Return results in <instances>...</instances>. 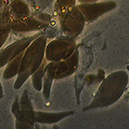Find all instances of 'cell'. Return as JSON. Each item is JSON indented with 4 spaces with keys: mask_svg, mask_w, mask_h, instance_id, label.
Returning a JSON list of instances; mask_svg holds the SVG:
<instances>
[{
    "mask_svg": "<svg viewBox=\"0 0 129 129\" xmlns=\"http://www.w3.org/2000/svg\"><path fill=\"white\" fill-rule=\"evenodd\" d=\"M49 24L41 21L35 17L30 16L28 19L23 20L14 17L5 6L0 10V26L8 28L11 32H32L40 31L48 27Z\"/></svg>",
    "mask_w": 129,
    "mask_h": 129,
    "instance_id": "3",
    "label": "cell"
},
{
    "mask_svg": "<svg viewBox=\"0 0 129 129\" xmlns=\"http://www.w3.org/2000/svg\"><path fill=\"white\" fill-rule=\"evenodd\" d=\"M40 35V33H38L34 35L29 36V37L19 40L7 46L4 50H3L0 52V68L6 66L9 60H11L13 58H14L22 51H24L28 46L31 44L32 41Z\"/></svg>",
    "mask_w": 129,
    "mask_h": 129,
    "instance_id": "6",
    "label": "cell"
},
{
    "mask_svg": "<svg viewBox=\"0 0 129 129\" xmlns=\"http://www.w3.org/2000/svg\"><path fill=\"white\" fill-rule=\"evenodd\" d=\"M48 61L45 60V58L44 59L42 64H40V67L34 72V73L30 76L31 77V81L33 87L35 88L37 91H41L43 87V78L44 75H45V66L47 64Z\"/></svg>",
    "mask_w": 129,
    "mask_h": 129,
    "instance_id": "10",
    "label": "cell"
},
{
    "mask_svg": "<svg viewBox=\"0 0 129 129\" xmlns=\"http://www.w3.org/2000/svg\"><path fill=\"white\" fill-rule=\"evenodd\" d=\"M24 52V51H22L21 53H19L14 58H13L11 60H9L5 66L6 68H5L4 73H3V78L4 80H10L17 76L20 68V64H21Z\"/></svg>",
    "mask_w": 129,
    "mask_h": 129,
    "instance_id": "9",
    "label": "cell"
},
{
    "mask_svg": "<svg viewBox=\"0 0 129 129\" xmlns=\"http://www.w3.org/2000/svg\"><path fill=\"white\" fill-rule=\"evenodd\" d=\"M71 112H46L35 111V123H42V124H52L64 119V117L70 115Z\"/></svg>",
    "mask_w": 129,
    "mask_h": 129,
    "instance_id": "8",
    "label": "cell"
},
{
    "mask_svg": "<svg viewBox=\"0 0 129 129\" xmlns=\"http://www.w3.org/2000/svg\"><path fill=\"white\" fill-rule=\"evenodd\" d=\"M75 42L69 37H60L46 44L45 58L48 62L68 58L73 53Z\"/></svg>",
    "mask_w": 129,
    "mask_h": 129,
    "instance_id": "4",
    "label": "cell"
},
{
    "mask_svg": "<svg viewBox=\"0 0 129 129\" xmlns=\"http://www.w3.org/2000/svg\"><path fill=\"white\" fill-rule=\"evenodd\" d=\"M3 97H4V89H3L1 81H0V98H3Z\"/></svg>",
    "mask_w": 129,
    "mask_h": 129,
    "instance_id": "15",
    "label": "cell"
},
{
    "mask_svg": "<svg viewBox=\"0 0 129 129\" xmlns=\"http://www.w3.org/2000/svg\"><path fill=\"white\" fill-rule=\"evenodd\" d=\"M6 7L10 14L17 19L25 20L30 17L29 6L24 0H12Z\"/></svg>",
    "mask_w": 129,
    "mask_h": 129,
    "instance_id": "7",
    "label": "cell"
},
{
    "mask_svg": "<svg viewBox=\"0 0 129 129\" xmlns=\"http://www.w3.org/2000/svg\"><path fill=\"white\" fill-rule=\"evenodd\" d=\"M82 3H91L92 1H95V0H80Z\"/></svg>",
    "mask_w": 129,
    "mask_h": 129,
    "instance_id": "16",
    "label": "cell"
},
{
    "mask_svg": "<svg viewBox=\"0 0 129 129\" xmlns=\"http://www.w3.org/2000/svg\"><path fill=\"white\" fill-rule=\"evenodd\" d=\"M75 4V0H56L55 4V11L58 15H62Z\"/></svg>",
    "mask_w": 129,
    "mask_h": 129,
    "instance_id": "11",
    "label": "cell"
},
{
    "mask_svg": "<svg viewBox=\"0 0 129 129\" xmlns=\"http://www.w3.org/2000/svg\"><path fill=\"white\" fill-rule=\"evenodd\" d=\"M46 40V35L45 34H40L24 50L19 73L14 82V88L15 90L21 88L30 76L42 64L45 59V46L47 44Z\"/></svg>",
    "mask_w": 129,
    "mask_h": 129,
    "instance_id": "1",
    "label": "cell"
},
{
    "mask_svg": "<svg viewBox=\"0 0 129 129\" xmlns=\"http://www.w3.org/2000/svg\"><path fill=\"white\" fill-rule=\"evenodd\" d=\"M19 109L26 110V109H34L32 102L30 101V98L29 94H28L27 90L23 92L22 96H20V99H19Z\"/></svg>",
    "mask_w": 129,
    "mask_h": 129,
    "instance_id": "12",
    "label": "cell"
},
{
    "mask_svg": "<svg viewBox=\"0 0 129 129\" xmlns=\"http://www.w3.org/2000/svg\"><path fill=\"white\" fill-rule=\"evenodd\" d=\"M10 33H11V30L9 29L8 28L0 26V50L4 45L8 39H9Z\"/></svg>",
    "mask_w": 129,
    "mask_h": 129,
    "instance_id": "13",
    "label": "cell"
},
{
    "mask_svg": "<svg viewBox=\"0 0 129 129\" xmlns=\"http://www.w3.org/2000/svg\"><path fill=\"white\" fill-rule=\"evenodd\" d=\"M83 15L77 8H71L61 15L60 27L62 31L67 35H75L83 29Z\"/></svg>",
    "mask_w": 129,
    "mask_h": 129,
    "instance_id": "5",
    "label": "cell"
},
{
    "mask_svg": "<svg viewBox=\"0 0 129 129\" xmlns=\"http://www.w3.org/2000/svg\"><path fill=\"white\" fill-rule=\"evenodd\" d=\"M6 6V0H0V10Z\"/></svg>",
    "mask_w": 129,
    "mask_h": 129,
    "instance_id": "14",
    "label": "cell"
},
{
    "mask_svg": "<svg viewBox=\"0 0 129 129\" xmlns=\"http://www.w3.org/2000/svg\"><path fill=\"white\" fill-rule=\"evenodd\" d=\"M78 55L77 53L72 54L68 58L58 61L48 62L45 66V75L43 78V96L45 100L50 97L51 86L55 80H59L68 76L73 73L76 68Z\"/></svg>",
    "mask_w": 129,
    "mask_h": 129,
    "instance_id": "2",
    "label": "cell"
}]
</instances>
